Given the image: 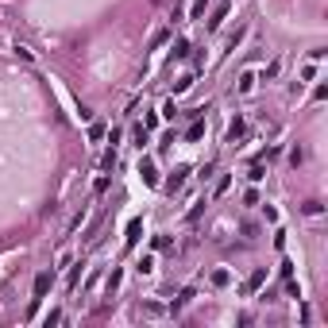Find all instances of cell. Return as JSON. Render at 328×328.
Instances as JSON below:
<instances>
[{"mask_svg": "<svg viewBox=\"0 0 328 328\" xmlns=\"http://www.w3.org/2000/svg\"><path fill=\"white\" fill-rule=\"evenodd\" d=\"M212 0H193V15H205V8H209Z\"/></svg>", "mask_w": 328, "mask_h": 328, "instance_id": "8fae6325", "label": "cell"}, {"mask_svg": "<svg viewBox=\"0 0 328 328\" xmlns=\"http://www.w3.org/2000/svg\"><path fill=\"white\" fill-rule=\"evenodd\" d=\"M263 278H267V270H255L251 278H247V290H259V286H263Z\"/></svg>", "mask_w": 328, "mask_h": 328, "instance_id": "8992f818", "label": "cell"}, {"mask_svg": "<svg viewBox=\"0 0 328 328\" xmlns=\"http://www.w3.org/2000/svg\"><path fill=\"white\" fill-rule=\"evenodd\" d=\"M50 282H54V274H50V270H43V274L35 278V301H39V298H46V290H50Z\"/></svg>", "mask_w": 328, "mask_h": 328, "instance_id": "6da1fadb", "label": "cell"}, {"mask_svg": "<svg viewBox=\"0 0 328 328\" xmlns=\"http://www.w3.org/2000/svg\"><path fill=\"white\" fill-rule=\"evenodd\" d=\"M139 174H143V181H151V185H155V181H159V178H155V166H151L147 159H143V166H139Z\"/></svg>", "mask_w": 328, "mask_h": 328, "instance_id": "277c9868", "label": "cell"}, {"mask_svg": "<svg viewBox=\"0 0 328 328\" xmlns=\"http://www.w3.org/2000/svg\"><path fill=\"white\" fill-rule=\"evenodd\" d=\"M185 174H189V166H178V170H174V178L166 181V189H170V193H178L181 181H185Z\"/></svg>", "mask_w": 328, "mask_h": 328, "instance_id": "7a4b0ae2", "label": "cell"}, {"mask_svg": "<svg viewBox=\"0 0 328 328\" xmlns=\"http://www.w3.org/2000/svg\"><path fill=\"white\" fill-rule=\"evenodd\" d=\"M163 116H166V120H174V116H178V108H174V101H166V105H163Z\"/></svg>", "mask_w": 328, "mask_h": 328, "instance_id": "9c48e42d", "label": "cell"}, {"mask_svg": "<svg viewBox=\"0 0 328 328\" xmlns=\"http://www.w3.org/2000/svg\"><path fill=\"white\" fill-rule=\"evenodd\" d=\"M263 174H267V170H263V163H255V166H251V174H247V178H251V181H259V178H263Z\"/></svg>", "mask_w": 328, "mask_h": 328, "instance_id": "30bf717a", "label": "cell"}, {"mask_svg": "<svg viewBox=\"0 0 328 328\" xmlns=\"http://www.w3.org/2000/svg\"><path fill=\"white\" fill-rule=\"evenodd\" d=\"M290 163H294V166H301V163H305V151H301V147H294V151H290Z\"/></svg>", "mask_w": 328, "mask_h": 328, "instance_id": "ba28073f", "label": "cell"}, {"mask_svg": "<svg viewBox=\"0 0 328 328\" xmlns=\"http://www.w3.org/2000/svg\"><path fill=\"white\" fill-rule=\"evenodd\" d=\"M239 135H243V120H236V124H232V128H228V139H232V143H236Z\"/></svg>", "mask_w": 328, "mask_h": 328, "instance_id": "52a82bcc", "label": "cell"}, {"mask_svg": "<svg viewBox=\"0 0 328 328\" xmlns=\"http://www.w3.org/2000/svg\"><path fill=\"white\" fill-rule=\"evenodd\" d=\"M139 232H143V220H132V224H128V243H135Z\"/></svg>", "mask_w": 328, "mask_h": 328, "instance_id": "5b68a950", "label": "cell"}, {"mask_svg": "<svg viewBox=\"0 0 328 328\" xmlns=\"http://www.w3.org/2000/svg\"><path fill=\"white\" fill-rule=\"evenodd\" d=\"M201 135H205V124H201V120H193V128H189V132H185V139H189V143H197V139H201Z\"/></svg>", "mask_w": 328, "mask_h": 328, "instance_id": "3957f363", "label": "cell"}]
</instances>
